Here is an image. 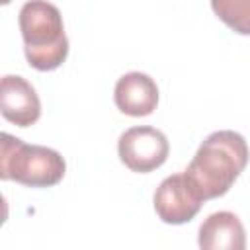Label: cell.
<instances>
[{
    "label": "cell",
    "instance_id": "7a4b0ae2",
    "mask_svg": "<svg viewBox=\"0 0 250 250\" xmlns=\"http://www.w3.org/2000/svg\"><path fill=\"white\" fill-rule=\"evenodd\" d=\"M20 31L29 66L41 72L59 68L68 57L61 10L47 0H27L20 10Z\"/></svg>",
    "mask_w": 250,
    "mask_h": 250
},
{
    "label": "cell",
    "instance_id": "9c48e42d",
    "mask_svg": "<svg viewBox=\"0 0 250 250\" xmlns=\"http://www.w3.org/2000/svg\"><path fill=\"white\" fill-rule=\"evenodd\" d=\"M211 8L227 27L250 35V0H211Z\"/></svg>",
    "mask_w": 250,
    "mask_h": 250
},
{
    "label": "cell",
    "instance_id": "52a82bcc",
    "mask_svg": "<svg viewBox=\"0 0 250 250\" xmlns=\"http://www.w3.org/2000/svg\"><path fill=\"white\" fill-rule=\"evenodd\" d=\"M113 98L121 113L145 117L158 105V86L145 72H127L117 80Z\"/></svg>",
    "mask_w": 250,
    "mask_h": 250
},
{
    "label": "cell",
    "instance_id": "3957f363",
    "mask_svg": "<svg viewBox=\"0 0 250 250\" xmlns=\"http://www.w3.org/2000/svg\"><path fill=\"white\" fill-rule=\"evenodd\" d=\"M64 172L66 162L55 148L27 145L10 133H2V180H14L27 188H51L64 178Z\"/></svg>",
    "mask_w": 250,
    "mask_h": 250
},
{
    "label": "cell",
    "instance_id": "5b68a950",
    "mask_svg": "<svg viewBox=\"0 0 250 250\" xmlns=\"http://www.w3.org/2000/svg\"><path fill=\"white\" fill-rule=\"evenodd\" d=\"M152 201L158 219L166 225L189 223L203 205V199L197 195L184 172L164 178L156 188Z\"/></svg>",
    "mask_w": 250,
    "mask_h": 250
},
{
    "label": "cell",
    "instance_id": "8992f818",
    "mask_svg": "<svg viewBox=\"0 0 250 250\" xmlns=\"http://www.w3.org/2000/svg\"><path fill=\"white\" fill-rule=\"evenodd\" d=\"M2 117L18 127L33 125L41 115V102L35 88L18 74H6L0 84Z\"/></svg>",
    "mask_w": 250,
    "mask_h": 250
},
{
    "label": "cell",
    "instance_id": "6da1fadb",
    "mask_svg": "<svg viewBox=\"0 0 250 250\" xmlns=\"http://www.w3.org/2000/svg\"><path fill=\"white\" fill-rule=\"evenodd\" d=\"M248 145L236 131L211 133L184 170L197 195L207 201L225 195L248 164Z\"/></svg>",
    "mask_w": 250,
    "mask_h": 250
},
{
    "label": "cell",
    "instance_id": "277c9868",
    "mask_svg": "<svg viewBox=\"0 0 250 250\" xmlns=\"http://www.w3.org/2000/svg\"><path fill=\"white\" fill-rule=\"evenodd\" d=\"M170 152V143L160 129L154 127H131L121 133L117 141L119 160L137 174H148L160 168Z\"/></svg>",
    "mask_w": 250,
    "mask_h": 250
},
{
    "label": "cell",
    "instance_id": "ba28073f",
    "mask_svg": "<svg viewBox=\"0 0 250 250\" xmlns=\"http://www.w3.org/2000/svg\"><path fill=\"white\" fill-rule=\"evenodd\" d=\"M197 244L203 250H244L246 230L230 211L211 213L199 227Z\"/></svg>",
    "mask_w": 250,
    "mask_h": 250
}]
</instances>
